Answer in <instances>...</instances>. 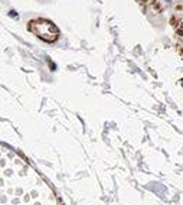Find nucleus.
Here are the masks:
<instances>
[{
    "mask_svg": "<svg viewBox=\"0 0 183 205\" xmlns=\"http://www.w3.org/2000/svg\"><path fill=\"white\" fill-rule=\"evenodd\" d=\"M2 205H59L55 191L23 158L3 147L0 172Z\"/></svg>",
    "mask_w": 183,
    "mask_h": 205,
    "instance_id": "nucleus-1",
    "label": "nucleus"
},
{
    "mask_svg": "<svg viewBox=\"0 0 183 205\" xmlns=\"http://www.w3.org/2000/svg\"><path fill=\"white\" fill-rule=\"evenodd\" d=\"M29 29L35 33L38 38L43 39L46 42H53L58 39V27L53 25L52 22L49 20H43V19H39V20H33L32 23L29 25Z\"/></svg>",
    "mask_w": 183,
    "mask_h": 205,
    "instance_id": "nucleus-2",
    "label": "nucleus"
},
{
    "mask_svg": "<svg viewBox=\"0 0 183 205\" xmlns=\"http://www.w3.org/2000/svg\"><path fill=\"white\" fill-rule=\"evenodd\" d=\"M167 2H170V0H167Z\"/></svg>",
    "mask_w": 183,
    "mask_h": 205,
    "instance_id": "nucleus-3",
    "label": "nucleus"
}]
</instances>
